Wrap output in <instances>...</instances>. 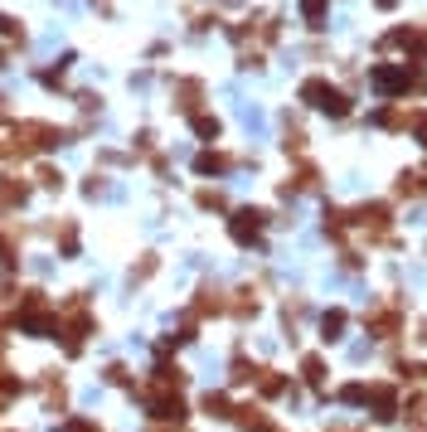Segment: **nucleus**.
<instances>
[{
    "mask_svg": "<svg viewBox=\"0 0 427 432\" xmlns=\"http://www.w3.org/2000/svg\"><path fill=\"white\" fill-rule=\"evenodd\" d=\"M379 5H393V0H379Z\"/></svg>",
    "mask_w": 427,
    "mask_h": 432,
    "instance_id": "f257e3e1",
    "label": "nucleus"
}]
</instances>
